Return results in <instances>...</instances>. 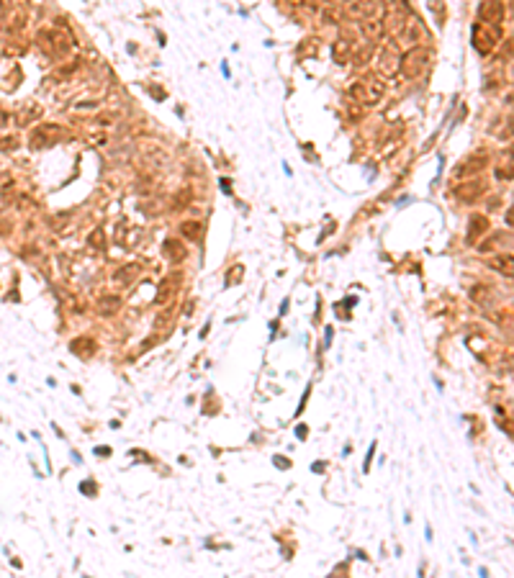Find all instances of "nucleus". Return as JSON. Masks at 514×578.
Wrapping results in <instances>:
<instances>
[{
    "label": "nucleus",
    "instance_id": "obj_1",
    "mask_svg": "<svg viewBox=\"0 0 514 578\" xmlns=\"http://www.w3.org/2000/svg\"><path fill=\"white\" fill-rule=\"evenodd\" d=\"M383 93H386V85H383L381 80H376V77L355 80L353 88H350V95H353L358 103H368V106L378 103V100L383 98Z\"/></svg>",
    "mask_w": 514,
    "mask_h": 578
},
{
    "label": "nucleus",
    "instance_id": "obj_2",
    "mask_svg": "<svg viewBox=\"0 0 514 578\" xmlns=\"http://www.w3.org/2000/svg\"><path fill=\"white\" fill-rule=\"evenodd\" d=\"M427 59H429L427 49H422V47H412L409 52H404V54H401V67H399V70L404 72V77L414 80V77H419V75L424 72Z\"/></svg>",
    "mask_w": 514,
    "mask_h": 578
},
{
    "label": "nucleus",
    "instance_id": "obj_3",
    "mask_svg": "<svg viewBox=\"0 0 514 578\" xmlns=\"http://www.w3.org/2000/svg\"><path fill=\"white\" fill-rule=\"evenodd\" d=\"M499 42V29L491 26V24H478L473 29V44L481 54H488L494 49V44Z\"/></svg>",
    "mask_w": 514,
    "mask_h": 578
},
{
    "label": "nucleus",
    "instance_id": "obj_4",
    "mask_svg": "<svg viewBox=\"0 0 514 578\" xmlns=\"http://www.w3.org/2000/svg\"><path fill=\"white\" fill-rule=\"evenodd\" d=\"M478 18H481V24L496 26L504 18V3L501 0H483V3L478 6Z\"/></svg>",
    "mask_w": 514,
    "mask_h": 578
},
{
    "label": "nucleus",
    "instance_id": "obj_5",
    "mask_svg": "<svg viewBox=\"0 0 514 578\" xmlns=\"http://www.w3.org/2000/svg\"><path fill=\"white\" fill-rule=\"evenodd\" d=\"M401 67V54H396V49L388 44L386 49H381V57H378V70L386 75V77H394Z\"/></svg>",
    "mask_w": 514,
    "mask_h": 578
},
{
    "label": "nucleus",
    "instance_id": "obj_6",
    "mask_svg": "<svg viewBox=\"0 0 514 578\" xmlns=\"http://www.w3.org/2000/svg\"><path fill=\"white\" fill-rule=\"evenodd\" d=\"M59 136H65V131L59 126H39L31 134V144L34 147H47V144H54Z\"/></svg>",
    "mask_w": 514,
    "mask_h": 578
},
{
    "label": "nucleus",
    "instance_id": "obj_7",
    "mask_svg": "<svg viewBox=\"0 0 514 578\" xmlns=\"http://www.w3.org/2000/svg\"><path fill=\"white\" fill-rule=\"evenodd\" d=\"M383 29H386V24H383V18H378V16L360 18V31H363V36L371 39V42L381 39V36H383Z\"/></svg>",
    "mask_w": 514,
    "mask_h": 578
},
{
    "label": "nucleus",
    "instance_id": "obj_8",
    "mask_svg": "<svg viewBox=\"0 0 514 578\" xmlns=\"http://www.w3.org/2000/svg\"><path fill=\"white\" fill-rule=\"evenodd\" d=\"M118 308H121V298H118V296H103V298L98 301V311H100L103 316L116 314Z\"/></svg>",
    "mask_w": 514,
    "mask_h": 578
},
{
    "label": "nucleus",
    "instance_id": "obj_9",
    "mask_svg": "<svg viewBox=\"0 0 514 578\" xmlns=\"http://www.w3.org/2000/svg\"><path fill=\"white\" fill-rule=\"evenodd\" d=\"M165 252H167V257H170V260H175V262H183V260H186V255H188V252L183 250V244H180V242H175V239H167V242H165Z\"/></svg>",
    "mask_w": 514,
    "mask_h": 578
},
{
    "label": "nucleus",
    "instance_id": "obj_10",
    "mask_svg": "<svg viewBox=\"0 0 514 578\" xmlns=\"http://www.w3.org/2000/svg\"><path fill=\"white\" fill-rule=\"evenodd\" d=\"M173 285H175V278H165L162 285H159V291L154 293V303H167V298L173 296V291H175Z\"/></svg>",
    "mask_w": 514,
    "mask_h": 578
},
{
    "label": "nucleus",
    "instance_id": "obj_11",
    "mask_svg": "<svg viewBox=\"0 0 514 578\" xmlns=\"http://www.w3.org/2000/svg\"><path fill=\"white\" fill-rule=\"evenodd\" d=\"M136 275H139V265H124L121 270L113 273V280H116V283H129V280H134Z\"/></svg>",
    "mask_w": 514,
    "mask_h": 578
},
{
    "label": "nucleus",
    "instance_id": "obj_12",
    "mask_svg": "<svg viewBox=\"0 0 514 578\" xmlns=\"http://www.w3.org/2000/svg\"><path fill=\"white\" fill-rule=\"evenodd\" d=\"M347 59H350V42L342 39V42L334 44V62L342 65V62H347Z\"/></svg>",
    "mask_w": 514,
    "mask_h": 578
},
{
    "label": "nucleus",
    "instance_id": "obj_13",
    "mask_svg": "<svg viewBox=\"0 0 514 578\" xmlns=\"http://www.w3.org/2000/svg\"><path fill=\"white\" fill-rule=\"evenodd\" d=\"M486 226H488V221H486L483 216H473V219H470V232H468V242H476V237H478L481 232H486Z\"/></svg>",
    "mask_w": 514,
    "mask_h": 578
},
{
    "label": "nucleus",
    "instance_id": "obj_14",
    "mask_svg": "<svg viewBox=\"0 0 514 578\" xmlns=\"http://www.w3.org/2000/svg\"><path fill=\"white\" fill-rule=\"evenodd\" d=\"M478 193H481V185H478V182H468V185H463V188L458 190V196H460L463 201H473Z\"/></svg>",
    "mask_w": 514,
    "mask_h": 578
},
{
    "label": "nucleus",
    "instance_id": "obj_15",
    "mask_svg": "<svg viewBox=\"0 0 514 578\" xmlns=\"http://www.w3.org/2000/svg\"><path fill=\"white\" fill-rule=\"evenodd\" d=\"M180 232H183V237H188V239H198V237H201V224H198V221H186V224L180 226Z\"/></svg>",
    "mask_w": 514,
    "mask_h": 578
},
{
    "label": "nucleus",
    "instance_id": "obj_16",
    "mask_svg": "<svg viewBox=\"0 0 514 578\" xmlns=\"http://www.w3.org/2000/svg\"><path fill=\"white\" fill-rule=\"evenodd\" d=\"M88 244H90L93 250H103V247H106V234H103V229H100V226H95V229H93V234H90Z\"/></svg>",
    "mask_w": 514,
    "mask_h": 578
},
{
    "label": "nucleus",
    "instance_id": "obj_17",
    "mask_svg": "<svg viewBox=\"0 0 514 578\" xmlns=\"http://www.w3.org/2000/svg\"><path fill=\"white\" fill-rule=\"evenodd\" d=\"M496 267L506 275H514V257H499L496 260Z\"/></svg>",
    "mask_w": 514,
    "mask_h": 578
},
{
    "label": "nucleus",
    "instance_id": "obj_18",
    "mask_svg": "<svg viewBox=\"0 0 514 578\" xmlns=\"http://www.w3.org/2000/svg\"><path fill=\"white\" fill-rule=\"evenodd\" d=\"M170 319H173V314H170V311L159 314V316L154 319V329H162V332H165V329H167V324H170Z\"/></svg>",
    "mask_w": 514,
    "mask_h": 578
},
{
    "label": "nucleus",
    "instance_id": "obj_19",
    "mask_svg": "<svg viewBox=\"0 0 514 578\" xmlns=\"http://www.w3.org/2000/svg\"><path fill=\"white\" fill-rule=\"evenodd\" d=\"M429 11H432V13H435V16L440 18L437 24H442V18H445V6L440 8V0H429Z\"/></svg>",
    "mask_w": 514,
    "mask_h": 578
},
{
    "label": "nucleus",
    "instance_id": "obj_20",
    "mask_svg": "<svg viewBox=\"0 0 514 578\" xmlns=\"http://www.w3.org/2000/svg\"><path fill=\"white\" fill-rule=\"evenodd\" d=\"M39 113H42V108H36V106H34V108H26V111H24V113L18 116V121H21V123H26L29 118H36Z\"/></svg>",
    "mask_w": 514,
    "mask_h": 578
},
{
    "label": "nucleus",
    "instance_id": "obj_21",
    "mask_svg": "<svg viewBox=\"0 0 514 578\" xmlns=\"http://www.w3.org/2000/svg\"><path fill=\"white\" fill-rule=\"evenodd\" d=\"M371 54H373L371 49H363V52H358V54H355V65H365V62L371 59Z\"/></svg>",
    "mask_w": 514,
    "mask_h": 578
},
{
    "label": "nucleus",
    "instance_id": "obj_22",
    "mask_svg": "<svg viewBox=\"0 0 514 578\" xmlns=\"http://www.w3.org/2000/svg\"><path fill=\"white\" fill-rule=\"evenodd\" d=\"M16 147V139H3L0 141V149H13Z\"/></svg>",
    "mask_w": 514,
    "mask_h": 578
},
{
    "label": "nucleus",
    "instance_id": "obj_23",
    "mask_svg": "<svg viewBox=\"0 0 514 578\" xmlns=\"http://www.w3.org/2000/svg\"><path fill=\"white\" fill-rule=\"evenodd\" d=\"M504 52H506V54H509V57H514V39H511V42H506V44H504Z\"/></svg>",
    "mask_w": 514,
    "mask_h": 578
},
{
    "label": "nucleus",
    "instance_id": "obj_24",
    "mask_svg": "<svg viewBox=\"0 0 514 578\" xmlns=\"http://www.w3.org/2000/svg\"><path fill=\"white\" fill-rule=\"evenodd\" d=\"M275 465H280V468H288V460H283V458H275Z\"/></svg>",
    "mask_w": 514,
    "mask_h": 578
},
{
    "label": "nucleus",
    "instance_id": "obj_25",
    "mask_svg": "<svg viewBox=\"0 0 514 578\" xmlns=\"http://www.w3.org/2000/svg\"><path fill=\"white\" fill-rule=\"evenodd\" d=\"M506 224H511V226H514V209L506 214Z\"/></svg>",
    "mask_w": 514,
    "mask_h": 578
},
{
    "label": "nucleus",
    "instance_id": "obj_26",
    "mask_svg": "<svg viewBox=\"0 0 514 578\" xmlns=\"http://www.w3.org/2000/svg\"><path fill=\"white\" fill-rule=\"evenodd\" d=\"M0 126H6V113L0 111Z\"/></svg>",
    "mask_w": 514,
    "mask_h": 578
},
{
    "label": "nucleus",
    "instance_id": "obj_27",
    "mask_svg": "<svg viewBox=\"0 0 514 578\" xmlns=\"http://www.w3.org/2000/svg\"><path fill=\"white\" fill-rule=\"evenodd\" d=\"M0 6H3V8H8V0H0Z\"/></svg>",
    "mask_w": 514,
    "mask_h": 578
}]
</instances>
